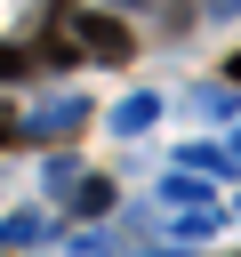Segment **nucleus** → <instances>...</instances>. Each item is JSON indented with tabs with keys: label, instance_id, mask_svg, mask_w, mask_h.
<instances>
[{
	"label": "nucleus",
	"instance_id": "11",
	"mask_svg": "<svg viewBox=\"0 0 241 257\" xmlns=\"http://www.w3.org/2000/svg\"><path fill=\"white\" fill-rule=\"evenodd\" d=\"M209 233H217V217H209V209H185V225H177V241H209Z\"/></svg>",
	"mask_w": 241,
	"mask_h": 257
},
{
	"label": "nucleus",
	"instance_id": "15",
	"mask_svg": "<svg viewBox=\"0 0 241 257\" xmlns=\"http://www.w3.org/2000/svg\"><path fill=\"white\" fill-rule=\"evenodd\" d=\"M8 137H16V112H0V145H8Z\"/></svg>",
	"mask_w": 241,
	"mask_h": 257
},
{
	"label": "nucleus",
	"instance_id": "1",
	"mask_svg": "<svg viewBox=\"0 0 241 257\" xmlns=\"http://www.w3.org/2000/svg\"><path fill=\"white\" fill-rule=\"evenodd\" d=\"M72 40H80V56H96V64H129V56H137L129 24L104 16V8H80V16H72Z\"/></svg>",
	"mask_w": 241,
	"mask_h": 257
},
{
	"label": "nucleus",
	"instance_id": "5",
	"mask_svg": "<svg viewBox=\"0 0 241 257\" xmlns=\"http://www.w3.org/2000/svg\"><path fill=\"white\" fill-rule=\"evenodd\" d=\"M72 177H80V161H72V153H48V161H40V193H48V201H64V193H72Z\"/></svg>",
	"mask_w": 241,
	"mask_h": 257
},
{
	"label": "nucleus",
	"instance_id": "2",
	"mask_svg": "<svg viewBox=\"0 0 241 257\" xmlns=\"http://www.w3.org/2000/svg\"><path fill=\"white\" fill-rule=\"evenodd\" d=\"M88 120V104L80 96H56V104H40L32 120H16V137H64V128H80Z\"/></svg>",
	"mask_w": 241,
	"mask_h": 257
},
{
	"label": "nucleus",
	"instance_id": "3",
	"mask_svg": "<svg viewBox=\"0 0 241 257\" xmlns=\"http://www.w3.org/2000/svg\"><path fill=\"white\" fill-rule=\"evenodd\" d=\"M112 201H120V193H112V177H88V169H80V177H72V193H64V209H72V217H112Z\"/></svg>",
	"mask_w": 241,
	"mask_h": 257
},
{
	"label": "nucleus",
	"instance_id": "16",
	"mask_svg": "<svg viewBox=\"0 0 241 257\" xmlns=\"http://www.w3.org/2000/svg\"><path fill=\"white\" fill-rule=\"evenodd\" d=\"M129 8H137V0H129Z\"/></svg>",
	"mask_w": 241,
	"mask_h": 257
},
{
	"label": "nucleus",
	"instance_id": "12",
	"mask_svg": "<svg viewBox=\"0 0 241 257\" xmlns=\"http://www.w3.org/2000/svg\"><path fill=\"white\" fill-rule=\"evenodd\" d=\"M24 72H32V48H8L0 40V80H24Z\"/></svg>",
	"mask_w": 241,
	"mask_h": 257
},
{
	"label": "nucleus",
	"instance_id": "7",
	"mask_svg": "<svg viewBox=\"0 0 241 257\" xmlns=\"http://www.w3.org/2000/svg\"><path fill=\"white\" fill-rule=\"evenodd\" d=\"M32 241H48V225H40L32 209H16V217L0 225V249H32Z\"/></svg>",
	"mask_w": 241,
	"mask_h": 257
},
{
	"label": "nucleus",
	"instance_id": "13",
	"mask_svg": "<svg viewBox=\"0 0 241 257\" xmlns=\"http://www.w3.org/2000/svg\"><path fill=\"white\" fill-rule=\"evenodd\" d=\"M209 16H241V0H209Z\"/></svg>",
	"mask_w": 241,
	"mask_h": 257
},
{
	"label": "nucleus",
	"instance_id": "6",
	"mask_svg": "<svg viewBox=\"0 0 241 257\" xmlns=\"http://www.w3.org/2000/svg\"><path fill=\"white\" fill-rule=\"evenodd\" d=\"M161 201H169V209H209V185H201V177H177V169H169V177H161Z\"/></svg>",
	"mask_w": 241,
	"mask_h": 257
},
{
	"label": "nucleus",
	"instance_id": "9",
	"mask_svg": "<svg viewBox=\"0 0 241 257\" xmlns=\"http://www.w3.org/2000/svg\"><path fill=\"white\" fill-rule=\"evenodd\" d=\"M177 169H233V153H225V145H185Z\"/></svg>",
	"mask_w": 241,
	"mask_h": 257
},
{
	"label": "nucleus",
	"instance_id": "4",
	"mask_svg": "<svg viewBox=\"0 0 241 257\" xmlns=\"http://www.w3.org/2000/svg\"><path fill=\"white\" fill-rule=\"evenodd\" d=\"M153 120H161V96H120L112 104V137H145Z\"/></svg>",
	"mask_w": 241,
	"mask_h": 257
},
{
	"label": "nucleus",
	"instance_id": "8",
	"mask_svg": "<svg viewBox=\"0 0 241 257\" xmlns=\"http://www.w3.org/2000/svg\"><path fill=\"white\" fill-rule=\"evenodd\" d=\"M32 64H48V72H72V64H80V48H72V40H56V32H40Z\"/></svg>",
	"mask_w": 241,
	"mask_h": 257
},
{
	"label": "nucleus",
	"instance_id": "10",
	"mask_svg": "<svg viewBox=\"0 0 241 257\" xmlns=\"http://www.w3.org/2000/svg\"><path fill=\"white\" fill-rule=\"evenodd\" d=\"M201 112H217V120L241 112V88H233V80H225V88H201Z\"/></svg>",
	"mask_w": 241,
	"mask_h": 257
},
{
	"label": "nucleus",
	"instance_id": "14",
	"mask_svg": "<svg viewBox=\"0 0 241 257\" xmlns=\"http://www.w3.org/2000/svg\"><path fill=\"white\" fill-rule=\"evenodd\" d=\"M225 80H233V88H241V48H233V64H225Z\"/></svg>",
	"mask_w": 241,
	"mask_h": 257
}]
</instances>
